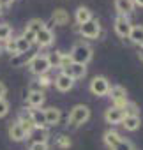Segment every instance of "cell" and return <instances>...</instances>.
Returning <instances> with one entry per match:
<instances>
[{
    "label": "cell",
    "instance_id": "cell-19",
    "mask_svg": "<svg viewBox=\"0 0 143 150\" xmlns=\"http://www.w3.org/2000/svg\"><path fill=\"white\" fill-rule=\"evenodd\" d=\"M9 138H11L13 141H23V139L27 138V134L23 132V129L20 127L18 122H14V124L9 127Z\"/></svg>",
    "mask_w": 143,
    "mask_h": 150
},
{
    "label": "cell",
    "instance_id": "cell-17",
    "mask_svg": "<svg viewBox=\"0 0 143 150\" xmlns=\"http://www.w3.org/2000/svg\"><path fill=\"white\" fill-rule=\"evenodd\" d=\"M74 18H76V23H78V25H83V23H87V21L92 20V11H90L88 7H83V6H81V7L76 9V16H74Z\"/></svg>",
    "mask_w": 143,
    "mask_h": 150
},
{
    "label": "cell",
    "instance_id": "cell-23",
    "mask_svg": "<svg viewBox=\"0 0 143 150\" xmlns=\"http://www.w3.org/2000/svg\"><path fill=\"white\" fill-rule=\"evenodd\" d=\"M27 30H30V32H34V34H37V32H41L42 28H46V25H44V21L42 20H30L28 23H27V27H25Z\"/></svg>",
    "mask_w": 143,
    "mask_h": 150
},
{
    "label": "cell",
    "instance_id": "cell-6",
    "mask_svg": "<svg viewBox=\"0 0 143 150\" xmlns=\"http://www.w3.org/2000/svg\"><path fill=\"white\" fill-rule=\"evenodd\" d=\"M110 90V81L104 78V76H96L92 81H90V92L94 96H106Z\"/></svg>",
    "mask_w": 143,
    "mask_h": 150
},
{
    "label": "cell",
    "instance_id": "cell-9",
    "mask_svg": "<svg viewBox=\"0 0 143 150\" xmlns=\"http://www.w3.org/2000/svg\"><path fill=\"white\" fill-rule=\"evenodd\" d=\"M104 118L108 124H122V120L125 118V111L124 108H117V106H111L106 110L104 113Z\"/></svg>",
    "mask_w": 143,
    "mask_h": 150
},
{
    "label": "cell",
    "instance_id": "cell-8",
    "mask_svg": "<svg viewBox=\"0 0 143 150\" xmlns=\"http://www.w3.org/2000/svg\"><path fill=\"white\" fill-rule=\"evenodd\" d=\"M28 117L34 124V129H46V117H44V110L41 108H30L28 110Z\"/></svg>",
    "mask_w": 143,
    "mask_h": 150
},
{
    "label": "cell",
    "instance_id": "cell-13",
    "mask_svg": "<svg viewBox=\"0 0 143 150\" xmlns=\"http://www.w3.org/2000/svg\"><path fill=\"white\" fill-rule=\"evenodd\" d=\"M44 103V94L42 90H30L27 94V104L30 108H41Z\"/></svg>",
    "mask_w": 143,
    "mask_h": 150
},
{
    "label": "cell",
    "instance_id": "cell-5",
    "mask_svg": "<svg viewBox=\"0 0 143 150\" xmlns=\"http://www.w3.org/2000/svg\"><path fill=\"white\" fill-rule=\"evenodd\" d=\"M80 34L87 39H96L101 34V23L97 20H90V21L80 25Z\"/></svg>",
    "mask_w": 143,
    "mask_h": 150
},
{
    "label": "cell",
    "instance_id": "cell-3",
    "mask_svg": "<svg viewBox=\"0 0 143 150\" xmlns=\"http://www.w3.org/2000/svg\"><path fill=\"white\" fill-rule=\"evenodd\" d=\"M90 118V108L85 104H76L73 110H71L69 115V124L71 125H81Z\"/></svg>",
    "mask_w": 143,
    "mask_h": 150
},
{
    "label": "cell",
    "instance_id": "cell-32",
    "mask_svg": "<svg viewBox=\"0 0 143 150\" xmlns=\"http://www.w3.org/2000/svg\"><path fill=\"white\" fill-rule=\"evenodd\" d=\"M69 64H73V60H71V57H69V53H62V57H60V64H58V67L64 71Z\"/></svg>",
    "mask_w": 143,
    "mask_h": 150
},
{
    "label": "cell",
    "instance_id": "cell-4",
    "mask_svg": "<svg viewBox=\"0 0 143 150\" xmlns=\"http://www.w3.org/2000/svg\"><path fill=\"white\" fill-rule=\"evenodd\" d=\"M108 94H110V97H111V101H113V106H117V108H125V104L129 103V99H127V92H125V88L120 87V85H117V87H110Z\"/></svg>",
    "mask_w": 143,
    "mask_h": 150
},
{
    "label": "cell",
    "instance_id": "cell-21",
    "mask_svg": "<svg viewBox=\"0 0 143 150\" xmlns=\"http://www.w3.org/2000/svg\"><path fill=\"white\" fill-rule=\"evenodd\" d=\"M139 124H141V118L139 117H127L125 115V118L122 120V125L125 127V131H136V129H139Z\"/></svg>",
    "mask_w": 143,
    "mask_h": 150
},
{
    "label": "cell",
    "instance_id": "cell-16",
    "mask_svg": "<svg viewBox=\"0 0 143 150\" xmlns=\"http://www.w3.org/2000/svg\"><path fill=\"white\" fill-rule=\"evenodd\" d=\"M51 20H53V23H55V25L64 27V25H67V23H69V13H67L65 9H62V7H58V9H55V11H53Z\"/></svg>",
    "mask_w": 143,
    "mask_h": 150
},
{
    "label": "cell",
    "instance_id": "cell-12",
    "mask_svg": "<svg viewBox=\"0 0 143 150\" xmlns=\"http://www.w3.org/2000/svg\"><path fill=\"white\" fill-rule=\"evenodd\" d=\"M53 41H55V35H53V32H51L50 28H42L41 32L35 34V42H37L41 48H48Z\"/></svg>",
    "mask_w": 143,
    "mask_h": 150
},
{
    "label": "cell",
    "instance_id": "cell-10",
    "mask_svg": "<svg viewBox=\"0 0 143 150\" xmlns=\"http://www.w3.org/2000/svg\"><path fill=\"white\" fill-rule=\"evenodd\" d=\"M55 87H57L58 92H69L71 88L74 87V80H73V78H69L67 74L60 72L58 76L55 78Z\"/></svg>",
    "mask_w": 143,
    "mask_h": 150
},
{
    "label": "cell",
    "instance_id": "cell-39",
    "mask_svg": "<svg viewBox=\"0 0 143 150\" xmlns=\"http://www.w3.org/2000/svg\"><path fill=\"white\" fill-rule=\"evenodd\" d=\"M138 57H139V60L143 62V44L139 46V51H138Z\"/></svg>",
    "mask_w": 143,
    "mask_h": 150
},
{
    "label": "cell",
    "instance_id": "cell-37",
    "mask_svg": "<svg viewBox=\"0 0 143 150\" xmlns=\"http://www.w3.org/2000/svg\"><path fill=\"white\" fill-rule=\"evenodd\" d=\"M6 92H7V87H6L2 81H0V99H4V97H6Z\"/></svg>",
    "mask_w": 143,
    "mask_h": 150
},
{
    "label": "cell",
    "instance_id": "cell-15",
    "mask_svg": "<svg viewBox=\"0 0 143 150\" xmlns=\"http://www.w3.org/2000/svg\"><path fill=\"white\" fill-rule=\"evenodd\" d=\"M44 117H46V125H57V124L60 122L62 113H60V110H58V108L51 106V108L44 110Z\"/></svg>",
    "mask_w": 143,
    "mask_h": 150
},
{
    "label": "cell",
    "instance_id": "cell-20",
    "mask_svg": "<svg viewBox=\"0 0 143 150\" xmlns=\"http://www.w3.org/2000/svg\"><path fill=\"white\" fill-rule=\"evenodd\" d=\"M129 39L134 42V44H143V27L141 25H132L131 27V32H129Z\"/></svg>",
    "mask_w": 143,
    "mask_h": 150
},
{
    "label": "cell",
    "instance_id": "cell-2",
    "mask_svg": "<svg viewBox=\"0 0 143 150\" xmlns=\"http://www.w3.org/2000/svg\"><path fill=\"white\" fill-rule=\"evenodd\" d=\"M28 67L34 74L37 76H42V74H48V71L51 69L50 65V60H48V55H34L30 60H28Z\"/></svg>",
    "mask_w": 143,
    "mask_h": 150
},
{
    "label": "cell",
    "instance_id": "cell-29",
    "mask_svg": "<svg viewBox=\"0 0 143 150\" xmlns=\"http://www.w3.org/2000/svg\"><path fill=\"white\" fill-rule=\"evenodd\" d=\"M60 57H62V51H55V53H51V55H48V60H50V65L53 67H58V64H60Z\"/></svg>",
    "mask_w": 143,
    "mask_h": 150
},
{
    "label": "cell",
    "instance_id": "cell-1",
    "mask_svg": "<svg viewBox=\"0 0 143 150\" xmlns=\"http://www.w3.org/2000/svg\"><path fill=\"white\" fill-rule=\"evenodd\" d=\"M69 57H71V60L76 62V64L87 65V64L92 60V48H90L88 44H85V42H76V44L73 46V50H71Z\"/></svg>",
    "mask_w": 143,
    "mask_h": 150
},
{
    "label": "cell",
    "instance_id": "cell-35",
    "mask_svg": "<svg viewBox=\"0 0 143 150\" xmlns=\"http://www.w3.org/2000/svg\"><path fill=\"white\" fill-rule=\"evenodd\" d=\"M37 83H39V87H50V85H51V80L46 76V74H42V76H39Z\"/></svg>",
    "mask_w": 143,
    "mask_h": 150
},
{
    "label": "cell",
    "instance_id": "cell-41",
    "mask_svg": "<svg viewBox=\"0 0 143 150\" xmlns=\"http://www.w3.org/2000/svg\"><path fill=\"white\" fill-rule=\"evenodd\" d=\"M0 14H2V7H0Z\"/></svg>",
    "mask_w": 143,
    "mask_h": 150
},
{
    "label": "cell",
    "instance_id": "cell-33",
    "mask_svg": "<svg viewBox=\"0 0 143 150\" xmlns=\"http://www.w3.org/2000/svg\"><path fill=\"white\" fill-rule=\"evenodd\" d=\"M9 113V103L6 99H0V118Z\"/></svg>",
    "mask_w": 143,
    "mask_h": 150
},
{
    "label": "cell",
    "instance_id": "cell-18",
    "mask_svg": "<svg viewBox=\"0 0 143 150\" xmlns=\"http://www.w3.org/2000/svg\"><path fill=\"white\" fill-rule=\"evenodd\" d=\"M18 124H20V127L23 129V132H25L27 136H30V134L34 132V124H32V120H30L28 113H21V115H20Z\"/></svg>",
    "mask_w": 143,
    "mask_h": 150
},
{
    "label": "cell",
    "instance_id": "cell-36",
    "mask_svg": "<svg viewBox=\"0 0 143 150\" xmlns=\"http://www.w3.org/2000/svg\"><path fill=\"white\" fill-rule=\"evenodd\" d=\"M30 150H48V143H32L30 145Z\"/></svg>",
    "mask_w": 143,
    "mask_h": 150
},
{
    "label": "cell",
    "instance_id": "cell-34",
    "mask_svg": "<svg viewBox=\"0 0 143 150\" xmlns=\"http://www.w3.org/2000/svg\"><path fill=\"white\" fill-rule=\"evenodd\" d=\"M21 37H23L27 42H30V44H34V42H35V34H34V32H30V30H27V28L23 30V35H21Z\"/></svg>",
    "mask_w": 143,
    "mask_h": 150
},
{
    "label": "cell",
    "instance_id": "cell-40",
    "mask_svg": "<svg viewBox=\"0 0 143 150\" xmlns=\"http://www.w3.org/2000/svg\"><path fill=\"white\" fill-rule=\"evenodd\" d=\"M132 4H134V6H139V7H143V0H132Z\"/></svg>",
    "mask_w": 143,
    "mask_h": 150
},
{
    "label": "cell",
    "instance_id": "cell-7",
    "mask_svg": "<svg viewBox=\"0 0 143 150\" xmlns=\"http://www.w3.org/2000/svg\"><path fill=\"white\" fill-rule=\"evenodd\" d=\"M62 72H64V74H67L69 78H73V80L76 81V80L83 78L85 74H87V67H85L83 64H76V62H73V64H69Z\"/></svg>",
    "mask_w": 143,
    "mask_h": 150
},
{
    "label": "cell",
    "instance_id": "cell-38",
    "mask_svg": "<svg viewBox=\"0 0 143 150\" xmlns=\"http://www.w3.org/2000/svg\"><path fill=\"white\" fill-rule=\"evenodd\" d=\"M11 4H13V0H0V7H2V9L4 7H9Z\"/></svg>",
    "mask_w": 143,
    "mask_h": 150
},
{
    "label": "cell",
    "instance_id": "cell-28",
    "mask_svg": "<svg viewBox=\"0 0 143 150\" xmlns=\"http://www.w3.org/2000/svg\"><path fill=\"white\" fill-rule=\"evenodd\" d=\"M34 141H35V143H46V141H48V131H46V129H37Z\"/></svg>",
    "mask_w": 143,
    "mask_h": 150
},
{
    "label": "cell",
    "instance_id": "cell-26",
    "mask_svg": "<svg viewBox=\"0 0 143 150\" xmlns=\"http://www.w3.org/2000/svg\"><path fill=\"white\" fill-rule=\"evenodd\" d=\"M124 111H125V115H127V117H139V111H138L136 103H127V104H125V108H124Z\"/></svg>",
    "mask_w": 143,
    "mask_h": 150
},
{
    "label": "cell",
    "instance_id": "cell-22",
    "mask_svg": "<svg viewBox=\"0 0 143 150\" xmlns=\"http://www.w3.org/2000/svg\"><path fill=\"white\" fill-rule=\"evenodd\" d=\"M120 139H122V138H120V134H118V132H115V131H108V132L104 134V143H106L110 148H113Z\"/></svg>",
    "mask_w": 143,
    "mask_h": 150
},
{
    "label": "cell",
    "instance_id": "cell-31",
    "mask_svg": "<svg viewBox=\"0 0 143 150\" xmlns=\"http://www.w3.org/2000/svg\"><path fill=\"white\" fill-rule=\"evenodd\" d=\"M6 50L11 53V55H18V50H16V39H7L6 41Z\"/></svg>",
    "mask_w": 143,
    "mask_h": 150
},
{
    "label": "cell",
    "instance_id": "cell-42",
    "mask_svg": "<svg viewBox=\"0 0 143 150\" xmlns=\"http://www.w3.org/2000/svg\"><path fill=\"white\" fill-rule=\"evenodd\" d=\"M0 53H2V46H0Z\"/></svg>",
    "mask_w": 143,
    "mask_h": 150
},
{
    "label": "cell",
    "instance_id": "cell-27",
    "mask_svg": "<svg viewBox=\"0 0 143 150\" xmlns=\"http://www.w3.org/2000/svg\"><path fill=\"white\" fill-rule=\"evenodd\" d=\"M111 150H134V146H132V143H131V141H127V139H124V138H122V139H120L113 148H111Z\"/></svg>",
    "mask_w": 143,
    "mask_h": 150
},
{
    "label": "cell",
    "instance_id": "cell-11",
    "mask_svg": "<svg viewBox=\"0 0 143 150\" xmlns=\"http://www.w3.org/2000/svg\"><path fill=\"white\" fill-rule=\"evenodd\" d=\"M131 23L125 16H118L115 20V32L118 37H129V32H131Z\"/></svg>",
    "mask_w": 143,
    "mask_h": 150
},
{
    "label": "cell",
    "instance_id": "cell-30",
    "mask_svg": "<svg viewBox=\"0 0 143 150\" xmlns=\"http://www.w3.org/2000/svg\"><path fill=\"white\" fill-rule=\"evenodd\" d=\"M57 145H58L60 148H69V146H71V139H69V136L60 134V136L57 138Z\"/></svg>",
    "mask_w": 143,
    "mask_h": 150
},
{
    "label": "cell",
    "instance_id": "cell-14",
    "mask_svg": "<svg viewBox=\"0 0 143 150\" xmlns=\"http://www.w3.org/2000/svg\"><path fill=\"white\" fill-rule=\"evenodd\" d=\"M115 9L118 13V16H129L134 11V4L132 0H115Z\"/></svg>",
    "mask_w": 143,
    "mask_h": 150
},
{
    "label": "cell",
    "instance_id": "cell-24",
    "mask_svg": "<svg viewBox=\"0 0 143 150\" xmlns=\"http://www.w3.org/2000/svg\"><path fill=\"white\" fill-rule=\"evenodd\" d=\"M30 42H27L21 35L20 37H16V50H18V55H25V53H28V50H30Z\"/></svg>",
    "mask_w": 143,
    "mask_h": 150
},
{
    "label": "cell",
    "instance_id": "cell-25",
    "mask_svg": "<svg viewBox=\"0 0 143 150\" xmlns=\"http://www.w3.org/2000/svg\"><path fill=\"white\" fill-rule=\"evenodd\" d=\"M11 35H13V28L9 23L0 25V41H7V39H11Z\"/></svg>",
    "mask_w": 143,
    "mask_h": 150
}]
</instances>
